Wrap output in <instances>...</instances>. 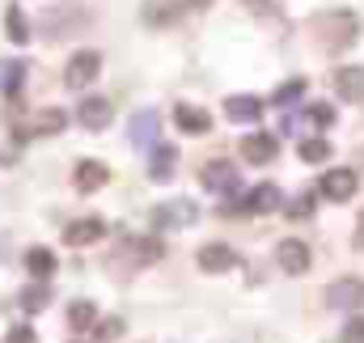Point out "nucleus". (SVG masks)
<instances>
[{
  "mask_svg": "<svg viewBox=\"0 0 364 343\" xmlns=\"http://www.w3.org/2000/svg\"><path fill=\"white\" fill-rule=\"evenodd\" d=\"M195 221H199V204L186 199V195L166 199V204L153 208V229H157V233H174V229H186V225H195Z\"/></svg>",
  "mask_w": 364,
  "mask_h": 343,
  "instance_id": "nucleus-1",
  "label": "nucleus"
},
{
  "mask_svg": "<svg viewBox=\"0 0 364 343\" xmlns=\"http://www.w3.org/2000/svg\"><path fill=\"white\" fill-rule=\"evenodd\" d=\"M326 305L331 310H360L364 305V280L360 275H339V280H331L326 284Z\"/></svg>",
  "mask_w": 364,
  "mask_h": 343,
  "instance_id": "nucleus-2",
  "label": "nucleus"
},
{
  "mask_svg": "<svg viewBox=\"0 0 364 343\" xmlns=\"http://www.w3.org/2000/svg\"><path fill=\"white\" fill-rule=\"evenodd\" d=\"M102 73V56L97 51H77L68 64H64V85L68 89H90Z\"/></svg>",
  "mask_w": 364,
  "mask_h": 343,
  "instance_id": "nucleus-3",
  "label": "nucleus"
},
{
  "mask_svg": "<svg viewBox=\"0 0 364 343\" xmlns=\"http://www.w3.org/2000/svg\"><path fill=\"white\" fill-rule=\"evenodd\" d=\"M356 186H360V178L356 170H343V166H335V170L322 174V182H318V191L331 199V204H348L352 195H356Z\"/></svg>",
  "mask_w": 364,
  "mask_h": 343,
  "instance_id": "nucleus-4",
  "label": "nucleus"
},
{
  "mask_svg": "<svg viewBox=\"0 0 364 343\" xmlns=\"http://www.w3.org/2000/svg\"><path fill=\"white\" fill-rule=\"evenodd\" d=\"M157 132H161V115L157 110H136L132 123H127L132 149H157Z\"/></svg>",
  "mask_w": 364,
  "mask_h": 343,
  "instance_id": "nucleus-5",
  "label": "nucleus"
},
{
  "mask_svg": "<svg viewBox=\"0 0 364 343\" xmlns=\"http://www.w3.org/2000/svg\"><path fill=\"white\" fill-rule=\"evenodd\" d=\"M195 263H199L208 275H220V271H233V267H237V250L225 246V242H208V246H199Z\"/></svg>",
  "mask_w": 364,
  "mask_h": 343,
  "instance_id": "nucleus-6",
  "label": "nucleus"
},
{
  "mask_svg": "<svg viewBox=\"0 0 364 343\" xmlns=\"http://www.w3.org/2000/svg\"><path fill=\"white\" fill-rule=\"evenodd\" d=\"M275 263H279L288 275H305V271H309V246H305L301 238H284V242L275 246Z\"/></svg>",
  "mask_w": 364,
  "mask_h": 343,
  "instance_id": "nucleus-7",
  "label": "nucleus"
},
{
  "mask_svg": "<svg viewBox=\"0 0 364 343\" xmlns=\"http://www.w3.org/2000/svg\"><path fill=\"white\" fill-rule=\"evenodd\" d=\"M275 153H279V140H275L272 132H250L242 140V157L250 166H267V162H275Z\"/></svg>",
  "mask_w": 364,
  "mask_h": 343,
  "instance_id": "nucleus-8",
  "label": "nucleus"
},
{
  "mask_svg": "<svg viewBox=\"0 0 364 343\" xmlns=\"http://www.w3.org/2000/svg\"><path fill=\"white\" fill-rule=\"evenodd\" d=\"M279 208H284V195H279V186H275V182H259V186L242 199V212H250V216L279 212Z\"/></svg>",
  "mask_w": 364,
  "mask_h": 343,
  "instance_id": "nucleus-9",
  "label": "nucleus"
},
{
  "mask_svg": "<svg viewBox=\"0 0 364 343\" xmlns=\"http://www.w3.org/2000/svg\"><path fill=\"white\" fill-rule=\"evenodd\" d=\"M102 233H106V221L102 216H81V221H73L68 229H64V246H93V242H102Z\"/></svg>",
  "mask_w": 364,
  "mask_h": 343,
  "instance_id": "nucleus-10",
  "label": "nucleus"
},
{
  "mask_svg": "<svg viewBox=\"0 0 364 343\" xmlns=\"http://www.w3.org/2000/svg\"><path fill=\"white\" fill-rule=\"evenodd\" d=\"M110 119H114V106H110L106 97H85L81 110H77V123H81L85 132H102V127H110Z\"/></svg>",
  "mask_w": 364,
  "mask_h": 343,
  "instance_id": "nucleus-11",
  "label": "nucleus"
},
{
  "mask_svg": "<svg viewBox=\"0 0 364 343\" xmlns=\"http://www.w3.org/2000/svg\"><path fill=\"white\" fill-rule=\"evenodd\" d=\"M199 182L208 186V191H237V166L233 162H208L203 170H199Z\"/></svg>",
  "mask_w": 364,
  "mask_h": 343,
  "instance_id": "nucleus-12",
  "label": "nucleus"
},
{
  "mask_svg": "<svg viewBox=\"0 0 364 343\" xmlns=\"http://www.w3.org/2000/svg\"><path fill=\"white\" fill-rule=\"evenodd\" d=\"M225 115H229V123H259L263 97H255V93H233V97H225Z\"/></svg>",
  "mask_w": 364,
  "mask_h": 343,
  "instance_id": "nucleus-13",
  "label": "nucleus"
},
{
  "mask_svg": "<svg viewBox=\"0 0 364 343\" xmlns=\"http://www.w3.org/2000/svg\"><path fill=\"white\" fill-rule=\"evenodd\" d=\"M68 127V115L60 110V106H47V110H38L26 127H21V140L26 136H55V132H64Z\"/></svg>",
  "mask_w": 364,
  "mask_h": 343,
  "instance_id": "nucleus-14",
  "label": "nucleus"
},
{
  "mask_svg": "<svg viewBox=\"0 0 364 343\" xmlns=\"http://www.w3.org/2000/svg\"><path fill=\"white\" fill-rule=\"evenodd\" d=\"M174 123H178V132H186V136H208L212 132V115L203 110V106H174Z\"/></svg>",
  "mask_w": 364,
  "mask_h": 343,
  "instance_id": "nucleus-15",
  "label": "nucleus"
},
{
  "mask_svg": "<svg viewBox=\"0 0 364 343\" xmlns=\"http://www.w3.org/2000/svg\"><path fill=\"white\" fill-rule=\"evenodd\" d=\"M174 166H178V149L174 144H157L153 157H149V178L153 182H170L174 178Z\"/></svg>",
  "mask_w": 364,
  "mask_h": 343,
  "instance_id": "nucleus-16",
  "label": "nucleus"
},
{
  "mask_svg": "<svg viewBox=\"0 0 364 343\" xmlns=\"http://www.w3.org/2000/svg\"><path fill=\"white\" fill-rule=\"evenodd\" d=\"M335 93L348 97V102H360L364 97V68H356V64L339 68V73H335Z\"/></svg>",
  "mask_w": 364,
  "mask_h": 343,
  "instance_id": "nucleus-17",
  "label": "nucleus"
},
{
  "mask_svg": "<svg viewBox=\"0 0 364 343\" xmlns=\"http://www.w3.org/2000/svg\"><path fill=\"white\" fill-rule=\"evenodd\" d=\"M106 178H110V170H106L102 162H77V174H73V182H77L81 195H90V191H97V186H106Z\"/></svg>",
  "mask_w": 364,
  "mask_h": 343,
  "instance_id": "nucleus-18",
  "label": "nucleus"
},
{
  "mask_svg": "<svg viewBox=\"0 0 364 343\" xmlns=\"http://www.w3.org/2000/svg\"><path fill=\"white\" fill-rule=\"evenodd\" d=\"M123 255H132V263H157V258L166 255V246L157 238H127Z\"/></svg>",
  "mask_w": 364,
  "mask_h": 343,
  "instance_id": "nucleus-19",
  "label": "nucleus"
},
{
  "mask_svg": "<svg viewBox=\"0 0 364 343\" xmlns=\"http://www.w3.org/2000/svg\"><path fill=\"white\" fill-rule=\"evenodd\" d=\"M26 271H30L34 280H51V271H55V250L30 246V250H26Z\"/></svg>",
  "mask_w": 364,
  "mask_h": 343,
  "instance_id": "nucleus-20",
  "label": "nucleus"
},
{
  "mask_svg": "<svg viewBox=\"0 0 364 343\" xmlns=\"http://www.w3.org/2000/svg\"><path fill=\"white\" fill-rule=\"evenodd\" d=\"M4 34H9V43H17V47L30 43V21H26V13H21L17 4L4 9Z\"/></svg>",
  "mask_w": 364,
  "mask_h": 343,
  "instance_id": "nucleus-21",
  "label": "nucleus"
},
{
  "mask_svg": "<svg viewBox=\"0 0 364 343\" xmlns=\"http://www.w3.org/2000/svg\"><path fill=\"white\" fill-rule=\"evenodd\" d=\"M68 327H73V331L97 327V305H93V301H73V305H68Z\"/></svg>",
  "mask_w": 364,
  "mask_h": 343,
  "instance_id": "nucleus-22",
  "label": "nucleus"
},
{
  "mask_svg": "<svg viewBox=\"0 0 364 343\" xmlns=\"http://www.w3.org/2000/svg\"><path fill=\"white\" fill-rule=\"evenodd\" d=\"M296 153H301V162H309V166H322V162H331V144H326L322 136H309V140H301V144H296Z\"/></svg>",
  "mask_w": 364,
  "mask_h": 343,
  "instance_id": "nucleus-23",
  "label": "nucleus"
},
{
  "mask_svg": "<svg viewBox=\"0 0 364 343\" xmlns=\"http://www.w3.org/2000/svg\"><path fill=\"white\" fill-rule=\"evenodd\" d=\"M26 77V64L21 60H0V93H17Z\"/></svg>",
  "mask_w": 364,
  "mask_h": 343,
  "instance_id": "nucleus-24",
  "label": "nucleus"
},
{
  "mask_svg": "<svg viewBox=\"0 0 364 343\" xmlns=\"http://www.w3.org/2000/svg\"><path fill=\"white\" fill-rule=\"evenodd\" d=\"M47 301H51L47 284H34V288H26V292H21V310H26V314H38Z\"/></svg>",
  "mask_w": 364,
  "mask_h": 343,
  "instance_id": "nucleus-25",
  "label": "nucleus"
},
{
  "mask_svg": "<svg viewBox=\"0 0 364 343\" xmlns=\"http://www.w3.org/2000/svg\"><path fill=\"white\" fill-rule=\"evenodd\" d=\"M301 93H305V81H301V77H292V81H284V85L272 93V102H275V106H292Z\"/></svg>",
  "mask_w": 364,
  "mask_h": 343,
  "instance_id": "nucleus-26",
  "label": "nucleus"
},
{
  "mask_svg": "<svg viewBox=\"0 0 364 343\" xmlns=\"http://www.w3.org/2000/svg\"><path fill=\"white\" fill-rule=\"evenodd\" d=\"M305 119H309L314 127H331V123H335V110H331L326 102H314V106L305 110Z\"/></svg>",
  "mask_w": 364,
  "mask_h": 343,
  "instance_id": "nucleus-27",
  "label": "nucleus"
},
{
  "mask_svg": "<svg viewBox=\"0 0 364 343\" xmlns=\"http://www.w3.org/2000/svg\"><path fill=\"white\" fill-rule=\"evenodd\" d=\"M93 335H97V339H119V335H123V318H97Z\"/></svg>",
  "mask_w": 364,
  "mask_h": 343,
  "instance_id": "nucleus-28",
  "label": "nucleus"
},
{
  "mask_svg": "<svg viewBox=\"0 0 364 343\" xmlns=\"http://www.w3.org/2000/svg\"><path fill=\"white\" fill-rule=\"evenodd\" d=\"M309 212H314V195H296V199L288 204V216H292V221H301V216H309Z\"/></svg>",
  "mask_w": 364,
  "mask_h": 343,
  "instance_id": "nucleus-29",
  "label": "nucleus"
},
{
  "mask_svg": "<svg viewBox=\"0 0 364 343\" xmlns=\"http://www.w3.org/2000/svg\"><path fill=\"white\" fill-rule=\"evenodd\" d=\"M343 343H364V318H348V327H343Z\"/></svg>",
  "mask_w": 364,
  "mask_h": 343,
  "instance_id": "nucleus-30",
  "label": "nucleus"
},
{
  "mask_svg": "<svg viewBox=\"0 0 364 343\" xmlns=\"http://www.w3.org/2000/svg\"><path fill=\"white\" fill-rule=\"evenodd\" d=\"M9 343H34V327H13L9 331Z\"/></svg>",
  "mask_w": 364,
  "mask_h": 343,
  "instance_id": "nucleus-31",
  "label": "nucleus"
},
{
  "mask_svg": "<svg viewBox=\"0 0 364 343\" xmlns=\"http://www.w3.org/2000/svg\"><path fill=\"white\" fill-rule=\"evenodd\" d=\"M255 13H275V0H246Z\"/></svg>",
  "mask_w": 364,
  "mask_h": 343,
  "instance_id": "nucleus-32",
  "label": "nucleus"
},
{
  "mask_svg": "<svg viewBox=\"0 0 364 343\" xmlns=\"http://www.w3.org/2000/svg\"><path fill=\"white\" fill-rule=\"evenodd\" d=\"M0 255H4V238H0Z\"/></svg>",
  "mask_w": 364,
  "mask_h": 343,
  "instance_id": "nucleus-33",
  "label": "nucleus"
},
{
  "mask_svg": "<svg viewBox=\"0 0 364 343\" xmlns=\"http://www.w3.org/2000/svg\"><path fill=\"white\" fill-rule=\"evenodd\" d=\"M360 229H364V216H360Z\"/></svg>",
  "mask_w": 364,
  "mask_h": 343,
  "instance_id": "nucleus-34",
  "label": "nucleus"
}]
</instances>
